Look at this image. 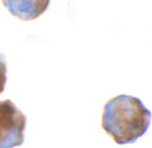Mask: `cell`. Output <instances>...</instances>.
Returning a JSON list of instances; mask_svg holds the SVG:
<instances>
[{
  "mask_svg": "<svg viewBox=\"0 0 152 148\" xmlns=\"http://www.w3.org/2000/svg\"><path fill=\"white\" fill-rule=\"evenodd\" d=\"M151 118V112L139 98L122 94L105 104L102 127L117 144H132L146 133Z\"/></svg>",
  "mask_w": 152,
  "mask_h": 148,
  "instance_id": "cell-1",
  "label": "cell"
},
{
  "mask_svg": "<svg viewBox=\"0 0 152 148\" xmlns=\"http://www.w3.org/2000/svg\"><path fill=\"white\" fill-rule=\"evenodd\" d=\"M7 79V65L4 55L0 54V94L4 92Z\"/></svg>",
  "mask_w": 152,
  "mask_h": 148,
  "instance_id": "cell-4",
  "label": "cell"
},
{
  "mask_svg": "<svg viewBox=\"0 0 152 148\" xmlns=\"http://www.w3.org/2000/svg\"><path fill=\"white\" fill-rule=\"evenodd\" d=\"M12 16L22 21L34 20L48 8L50 0H1Z\"/></svg>",
  "mask_w": 152,
  "mask_h": 148,
  "instance_id": "cell-3",
  "label": "cell"
},
{
  "mask_svg": "<svg viewBox=\"0 0 152 148\" xmlns=\"http://www.w3.org/2000/svg\"><path fill=\"white\" fill-rule=\"evenodd\" d=\"M26 115L10 99L0 101V148L23 144Z\"/></svg>",
  "mask_w": 152,
  "mask_h": 148,
  "instance_id": "cell-2",
  "label": "cell"
}]
</instances>
